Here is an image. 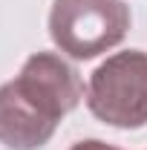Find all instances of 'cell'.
Returning <instances> with one entry per match:
<instances>
[{
    "mask_svg": "<svg viewBox=\"0 0 147 150\" xmlns=\"http://www.w3.org/2000/svg\"><path fill=\"white\" fill-rule=\"evenodd\" d=\"M84 98V81L58 52H32L20 72L0 87V144L40 150L66 112Z\"/></svg>",
    "mask_w": 147,
    "mask_h": 150,
    "instance_id": "cell-1",
    "label": "cell"
},
{
    "mask_svg": "<svg viewBox=\"0 0 147 150\" xmlns=\"http://www.w3.org/2000/svg\"><path fill=\"white\" fill-rule=\"evenodd\" d=\"M130 20L124 0H55L49 38L72 61H92L127 38Z\"/></svg>",
    "mask_w": 147,
    "mask_h": 150,
    "instance_id": "cell-2",
    "label": "cell"
},
{
    "mask_svg": "<svg viewBox=\"0 0 147 150\" xmlns=\"http://www.w3.org/2000/svg\"><path fill=\"white\" fill-rule=\"evenodd\" d=\"M90 112L118 130H139L147 124V52L124 49L92 69L87 81Z\"/></svg>",
    "mask_w": 147,
    "mask_h": 150,
    "instance_id": "cell-3",
    "label": "cell"
},
{
    "mask_svg": "<svg viewBox=\"0 0 147 150\" xmlns=\"http://www.w3.org/2000/svg\"><path fill=\"white\" fill-rule=\"evenodd\" d=\"M69 150H121V147L107 144V142H101V139H84V142H75Z\"/></svg>",
    "mask_w": 147,
    "mask_h": 150,
    "instance_id": "cell-4",
    "label": "cell"
}]
</instances>
